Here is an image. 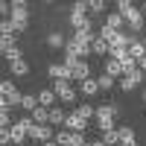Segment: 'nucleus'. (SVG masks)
Instances as JSON below:
<instances>
[{"mask_svg": "<svg viewBox=\"0 0 146 146\" xmlns=\"http://www.w3.org/2000/svg\"><path fill=\"white\" fill-rule=\"evenodd\" d=\"M96 82H100V91H111L114 85H117V79H111V76H108V73H102V76L96 79Z\"/></svg>", "mask_w": 146, "mask_h": 146, "instance_id": "25", "label": "nucleus"}, {"mask_svg": "<svg viewBox=\"0 0 146 146\" xmlns=\"http://www.w3.org/2000/svg\"><path fill=\"white\" fill-rule=\"evenodd\" d=\"M143 105H146V91H143Z\"/></svg>", "mask_w": 146, "mask_h": 146, "instance_id": "36", "label": "nucleus"}, {"mask_svg": "<svg viewBox=\"0 0 146 146\" xmlns=\"http://www.w3.org/2000/svg\"><path fill=\"white\" fill-rule=\"evenodd\" d=\"M9 67H12V76H18V79H23L29 73V64H27V58H18V62H9Z\"/></svg>", "mask_w": 146, "mask_h": 146, "instance_id": "16", "label": "nucleus"}, {"mask_svg": "<svg viewBox=\"0 0 146 146\" xmlns=\"http://www.w3.org/2000/svg\"><path fill=\"white\" fill-rule=\"evenodd\" d=\"M123 23H126V18L120 15V12H108V15H105V27H108V29L123 32Z\"/></svg>", "mask_w": 146, "mask_h": 146, "instance_id": "12", "label": "nucleus"}, {"mask_svg": "<svg viewBox=\"0 0 146 146\" xmlns=\"http://www.w3.org/2000/svg\"><path fill=\"white\" fill-rule=\"evenodd\" d=\"M0 143H3V146L12 143V126H9V129H0Z\"/></svg>", "mask_w": 146, "mask_h": 146, "instance_id": "31", "label": "nucleus"}, {"mask_svg": "<svg viewBox=\"0 0 146 146\" xmlns=\"http://www.w3.org/2000/svg\"><path fill=\"white\" fill-rule=\"evenodd\" d=\"M58 100V96H56V91L53 88H41L38 91V105H44V108H53V102Z\"/></svg>", "mask_w": 146, "mask_h": 146, "instance_id": "14", "label": "nucleus"}, {"mask_svg": "<svg viewBox=\"0 0 146 146\" xmlns=\"http://www.w3.org/2000/svg\"><path fill=\"white\" fill-rule=\"evenodd\" d=\"M79 91H82V96H96V94H100V82H96V79H85L79 85Z\"/></svg>", "mask_w": 146, "mask_h": 146, "instance_id": "17", "label": "nucleus"}, {"mask_svg": "<svg viewBox=\"0 0 146 146\" xmlns=\"http://www.w3.org/2000/svg\"><path fill=\"white\" fill-rule=\"evenodd\" d=\"M140 41H143V47H146V29H143V35H140Z\"/></svg>", "mask_w": 146, "mask_h": 146, "instance_id": "34", "label": "nucleus"}, {"mask_svg": "<svg viewBox=\"0 0 146 146\" xmlns=\"http://www.w3.org/2000/svg\"><path fill=\"white\" fill-rule=\"evenodd\" d=\"M137 70H143V73H146V58H140V62H137Z\"/></svg>", "mask_w": 146, "mask_h": 146, "instance_id": "32", "label": "nucleus"}, {"mask_svg": "<svg viewBox=\"0 0 146 146\" xmlns=\"http://www.w3.org/2000/svg\"><path fill=\"white\" fill-rule=\"evenodd\" d=\"M0 32H3V38H12V35H15V29H12V21H9V18L0 23Z\"/></svg>", "mask_w": 146, "mask_h": 146, "instance_id": "29", "label": "nucleus"}, {"mask_svg": "<svg viewBox=\"0 0 146 146\" xmlns=\"http://www.w3.org/2000/svg\"><path fill=\"white\" fill-rule=\"evenodd\" d=\"M88 9H91V15H100V12H105V0H91Z\"/></svg>", "mask_w": 146, "mask_h": 146, "instance_id": "26", "label": "nucleus"}, {"mask_svg": "<svg viewBox=\"0 0 146 146\" xmlns=\"http://www.w3.org/2000/svg\"><path fill=\"white\" fill-rule=\"evenodd\" d=\"M3 58H6V62H18V58H23V50H21V47H15V50H9Z\"/></svg>", "mask_w": 146, "mask_h": 146, "instance_id": "30", "label": "nucleus"}, {"mask_svg": "<svg viewBox=\"0 0 146 146\" xmlns=\"http://www.w3.org/2000/svg\"><path fill=\"white\" fill-rule=\"evenodd\" d=\"M53 91H56V96H58L64 105H73V102H76V88H73L70 82H53Z\"/></svg>", "mask_w": 146, "mask_h": 146, "instance_id": "3", "label": "nucleus"}, {"mask_svg": "<svg viewBox=\"0 0 146 146\" xmlns=\"http://www.w3.org/2000/svg\"><path fill=\"white\" fill-rule=\"evenodd\" d=\"M9 117H12V114H9V105L0 102V123H3V129H9Z\"/></svg>", "mask_w": 146, "mask_h": 146, "instance_id": "27", "label": "nucleus"}, {"mask_svg": "<svg viewBox=\"0 0 146 146\" xmlns=\"http://www.w3.org/2000/svg\"><path fill=\"white\" fill-rule=\"evenodd\" d=\"M129 56L135 58V62L146 58V47H143V41H140V38H135V41H131V47H129Z\"/></svg>", "mask_w": 146, "mask_h": 146, "instance_id": "18", "label": "nucleus"}, {"mask_svg": "<svg viewBox=\"0 0 146 146\" xmlns=\"http://www.w3.org/2000/svg\"><path fill=\"white\" fill-rule=\"evenodd\" d=\"M56 143H58V146H85V135H76V131H67V129H58V131H56Z\"/></svg>", "mask_w": 146, "mask_h": 146, "instance_id": "4", "label": "nucleus"}, {"mask_svg": "<svg viewBox=\"0 0 146 146\" xmlns=\"http://www.w3.org/2000/svg\"><path fill=\"white\" fill-rule=\"evenodd\" d=\"M100 135L105 146H120V129H108V131H100Z\"/></svg>", "mask_w": 146, "mask_h": 146, "instance_id": "20", "label": "nucleus"}, {"mask_svg": "<svg viewBox=\"0 0 146 146\" xmlns=\"http://www.w3.org/2000/svg\"><path fill=\"white\" fill-rule=\"evenodd\" d=\"M0 50H3V56L9 50H15V35H12V38H0Z\"/></svg>", "mask_w": 146, "mask_h": 146, "instance_id": "28", "label": "nucleus"}, {"mask_svg": "<svg viewBox=\"0 0 146 146\" xmlns=\"http://www.w3.org/2000/svg\"><path fill=\"white\" fill-rule=\"evenodd\" d=\"M64 120H67V114L62 108H50V126H62L64 129Z\"/></svg>", "mask_w": 146, "mask_h": 146, "instance_id": "22", "label": "nucleus"}, {"mask_svg": "<svg viewBox=\"0 0 146 146\" xmlns=\"http://www.w3.org/2000/svg\"><path fill=\"white\" fill-rule=\"evenodd\" d=\"M85 146H105L102 140H94V143H85Z\"/></svg>", "mask_w": 146, "mask_h": 146, "instance_id": "33", "label": "nucleus"}, {"mask_svg": "<svg viewBox=\"0 0 146 146\" xmlns=\"http://www.w3.org/2000/svg\"><path fill=\"white\" fill-rule=\"evenodd\" d=\"M111 53V47H108V41H102L100 35L94 38V56H108Z\"/></svg>", "mask_w": 146, "mask_h": 146, "instance_id": "23", "label": "nucleus"}, {"mask_svg": "<svg viewBox=\"0 0 146 146\" xmlns=\"http://www.w3.org/2000/svg\"><path fill=\"white\" fill-rule=\"evenodd\" d=\"M44 146H58V143H56V140H50V143H44Z\"/></svg>", "mask_w": 146, "mask_h": 146, "instance_id": "35", "label": "nucleus"}, {"mask_svg": "<svg viewBox=\"0 0 146 146\" xmlns=\"http://www.w3.org/2000/svg\"><path fill=\"white\" fill-rule=\"evenodd\" d=\"M120 129V146H137V135L131 126H117Z\"/></svg>", "mask_w": 146, "mask_h": 146, "instance_id": "11", "label": "nucleus"}, {"mask_svg": "<svg viewBox=\"0 0 146 146\" xmlns=\"http://www.w3.org/2000/svg\"><path fill=\"white\" fill-rule=\"evenodd\" d=\"M88 3H73V9H70V27L76 29V32H94V23H91V18H88Z\"/></svg>", "mask_w": 146, "mask_h": 146, "instance_id": "2", "label": "nucleus"}, {"mask_svg": "<svg viewBox=\"0 0 146 146\" xmlns=\"http://www.w3.org/2000/svg\"><path fill=\"white\" fill-rule=\"evenodd\" d=\"M76 114L85 117V120H91V117H96V105H76Z\"/></svg>", "mask_w": 146, "mask_h": 146, "instance_id": "24", "label": "nucleus"}, {"mask_svg": "<svg viewBox=\"0 0 146 146\" xmlns=\"http://www.w3.org/2000/svg\"><path fill=\"white\" fill-rule=\"evenodd\" d=\"M21 108L32 114L35 108H38V94H23V100H21Z\"/></svg>", "mask_w": 146, "mask_h": 146, "instance_id": "21", "label": "nucleus"}, {"mask_svg": "<svg viewBox=\"0 0 146 146\" xmlns=\"http://www.w3.org/2000/svg\"><path fill=\"white\" fill-rule=\"evenodd\" d=\"M102 73H108L111 79H123L126 76V70H123V64H120L117 58H105V70Z\"/></svg>", "mask_w": 146, "mask_h": 146, "instance_id": "10", "label": "nucleus"}, {"mask_svg": "<svg viewBox=\"0 0 146 146\" xmlns=\"http://www.w3.org/2000/svg\"><path fill=\"white\" fill-rule=\"evenodd\" d=\"M143 15H146V6H143Z\"/></svg>", "mask_w": 146, "mask_h": 146, "instance_id": "37", "label": "nucleus"}, {"mask_svg": "<svg viewBox=\"0 0 146 146\" xmlns=\"http://www.w3.org/2000/svg\"><path fill=\"white\" fill-rule=\"evenodd\" d=\"M85 79H91V64L88 62H79L76 67H73V82H85Z\"/></svg>", "mask_w": 146, "mask_h": 146, "instance_id": "13", "label": "nucleus"}, {"mask_svg": "<svg viewBox=\"0 0 146 146\" xmlns=\"http://www.w3.org/2000/svg\"><path fill=\"white\" fill-rule=\"evenodd\" d=\"M140 82H143V70H131V73H126V76L120 79V88L129 94V91H135Z\"/></svg>", "mask_w": 146, "mask_h": 146, "instance_id": "9", "label": "nucleus"}, {"mask_svg": "<svg viewBox=\"0 0 146 146\" xmlns=\"http://www.w3.org/2000/svg\"><path fill=\"white\" fill-rule=\"evenodd\" d=\"M47 73H50V79H53V82H73V70H70L67 64L53 62L50 67H47Z\"/></svg>", "mask_w": 146, "mask_h": 146, "instance_id": "6", "label": "nucleus"}, {"mask_svg": "<svg viewBox=\"0 0 146 146\" xmlns=\"http://www.w3.org/2000/svg\"><path fill=\"white\" fill-rule=\"evenodd\" d=\"M47 47H53V50H62V47H67V38L62 32H50L47 35Z\"/></svg>", "mask_w": 146, "mask_h": 146, "instance_id": "19", "label": "nucleus"}, {"mask_svg": "<svg viewBox=\"0 0 146 146\" xmlns=\"http://www.w3.org/2000/svg\"><path fill=\"white\" fill-rule=\"evenodd\" d=\"M117 12L126 18V23H129V29H131V35H143V23H146V15L135 6V3H129V0H120L117 3Z\"/></svg>", "mask_w": 146, "mask_h": 146, "instance_id": "1", "label": "nucleus"}, {"mask_svg": "<svg viewBox=\"0 0 146 146\" xmlns=\"http://www.w3.org/2000/svg\"><path fill=\"white\" fill-rule=\"evenodd\" d=\"M64 129H67V131H76V135H85V131H88V120L73 111V114H67V120H64Z\"/></svg>", "mask_w": 146, "mask_h": 146, "instance_id": "7", "label": "nucleus"}, {"mask_svg": "<svg viewBox=\"0 0 146 146\" xmlns=\"http://www.w3.org/2000/svg\"><path fill=\"white\" fill-rule=\"evenodd\" d=\"M32 123H35V126H50V108L38 105V108L32 111Z\"/></svg>", "mask_w": 146, "mask_h": 146, "instance_id": "15", "label": "nucleus"}, {"mask_svg": "<svg viewBox=\"0 0 146 146\" xmlns=\"http://www.w3.org/2000/svg\"><path fill=\"white\" fill-rule=\"evenodd\" d=\"M0 94H3L6 105H21V100H23V94L15 88V82H0Z\"/></svg>", "mask_w": 146, "mask_h": 146, "instance_id": "5", "label": "nucleus"}, {"mask_svg": "<svg viewBox=\"0 0 146 146\" xmlns=\"http://www.w3.org/2000/svg\"><path fill=\"white\" fill-rule=\"evenodd\" d=\"M29 137L32 140H41V143H50V140H56V129L53 126H32Z\"/></svg>", "mask_w": 146, "mask_h": 146, "instance_id": "8", "label": "nucleus"}]
</instances>
